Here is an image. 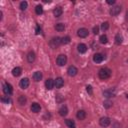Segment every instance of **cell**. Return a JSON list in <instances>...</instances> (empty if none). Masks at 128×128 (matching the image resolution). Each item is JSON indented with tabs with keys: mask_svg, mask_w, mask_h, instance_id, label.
I'll return each mask as SVG.
<instances>
[{
	"mask_svg": "<svg viewBox=\"0 0 128 128\" xmlns=\"http://www.w3.org/2000/svg\"><path fill=\"white\" fill-rule=\"evenodd\" d=\"M111 70L109 68H101L98 72V76L101 80H106L111 76Z\"/></svg>",
	"mask_w": 128,
	"mask_h": 128,
	"instance_id": "cell-1",
	"label": "cell"
},
{
	"mask_svg": "<svg viewBox=\"0 0 128 128\" xmlns=\"http://www.w3.org/2000/svg\"><path fill=\"white\" fill-rule=\"evenodd\" d=\"M50 47L51 48H53V49H55V48H57L60 44H62V41H61V38L60 37H53L51 40H50Z\"/></svg>",
	"mask_w": 128,
	"mask_h": 128,
	"instance_id": "cell-2",
	"label": "cell"
},
{
	"mask_svg": "<svg viewBox=\"0 0 128 128\" xmlns=\"http://www.w3.org/2000/svg\"><path fill=\"white\" fill-rule=\"evenodd\" d=\"M66 62H67V56L64 54H60L56 58V63L58 66H64L66 64Z\"/></svg>",
	"mask_w": 128,
	"mask_h": 128,
	"instance_id": "cell-3",
	"label": "cell"
},
{
	"mask_svg": "<svg viewBox=\"0 0 128 128\" xmlns=\"http://www.w3.org/2000/svg\"><path fill=\"white\" fill-rule=\"evenodd\" d=\"M3 92H4V94H6V95H11V94L13 93V88H12L11 84L5 83V84L3 85Z\"/></svg>",
	"mask_w": 128,
	"mask_h": 128,
	"instance_id": "cell-4",
	"label": "cell"
},
{
	"mask_svg": "<svg viewBox=\"0 0 128 128\" xmlns=\"http://www.w3.org/2000/svg\"><path fill=\"white\" fill-rule=\"evenodd\" d=\"M110 123H111V120L108 117H101L99 120V124L102 127H108L110 125Z\"/></svg>",
	"mask_w": 128,
	"mask_h": 128,
	"instance_id": "cell-5",
	"label": "cell"
},
{
	"mask_svg": "<svg viewBox=\"0 0 128 128\" xmlns=\"http://www.w3.org/2000/svg\"><path fill=\"white\" fill-rule=\"evenodd\" d=\"M88 30L86 29V28H80V29H78V31H77V35L80 37V38H85V37H87L88 36Z\"/></svg>",
	"mask_w": 128,
	"mask_h": 128,
	"instance_id": "cell-6",
	"label": "cell"
},
{
	"mask_svg": "<svg viewBox=\"0 0 128 128\" xmlns=\"http://www.w3.org/2000/svg\"><path fill=\"white\" fill-rule=\"evenodd\" d=\"M67 73H68V75L69 76H75L77 73H78V69L75 67V66H73V65H71V66H69L68 67V69H67Z\"/></svg>",
	"mask_w": 128,
	"mask_h": 128,
	"instance_id": "cell-7",
	"label": "cell"
},
{
	"mask_svg": "<svg viewBox=\"0 0 128 128\" xmlns=\"http://www.w3.org/2000/svg\"><path fill=\"white\" fill-rule=\"evenodd\" d=\"M103 60H104V55H103V54H101V53H96V54H94V56H93V61H94L95 63H101Z\"/></svg>",
	"mask_w": 128,
	"mask_h": 128,
	"instance_id": "cell-8",
	"label": "cell"
},
{
	"mask_svg": "<svg viewBox=\"0 0 128 128\" xmlns=\"http://www.w3.org/2000/svg\"><path fill=\"white\" fill-rule=\"evenodd\" d=\"M121 12V7L120 6H114L110 9V15L111 16H116Z\"/></svg>",
	"mask_w": 128,
	"mask_h": 128,
	"instance_id": "cell-9",
	"label": "cell"
},
{
	"mask_svg": "<svg viewBox=\"0 0 128 128\" xmlns=\"http://www.w3.org/2000/svg\"><path fill=\"white\" fill-rule=\"evenodd\" d=\"M29 84H30V82H29V79H28V78H23V79H21V80H20V83H19V85H20V87H21L22 89H26V88L29 86Z\"/></svg>",
	"mask_w": 128,
	"mask_h": 128,
	"instance_id": "cell-10",
	"label": "cell"
},
{
	"mask_svg": "<svg viewBox=\"0 0 128 128\" xmlns=\"http://www.w3.org/2000/svg\"><path fill=\"white\" fill-rule=\"evenodd\" d=\"M54 85L56 88H61L63 85H64V80L61 78V77H57L55 80H54Z\"/></svg>",
	"mask_w": 128,
	"mask_h": 128,
	"instance_id": "cell-11",
	"label": "cell"
},
{
	"mask_svg": "<svg viewBox=\"0 0 128 128\" xmlns=\"http://www.w3.org/2000/svg\"><path fill=\"white\" fill-rule=\"evenodd\" d=\"M45 86H46V88L48 89V90H51V89H53L54 88V80L53 79H51V78H48L46 81H45Z\"/></svg>",
	"mask_w": 128,
	"mask_h": 128,
	"instance_id": "cell-12",
	"label": "cell"
},
{
	"mask_svg": "<svg viewBox=\"0 0 128 128\" xmlns=\"http://www.w3.org/2000/svg\"><path fill=\"white\" fill-rule=\"evenodd\" d=\"M40 110H41V106H40L38 103L34 102V103L31 104V111H32V112H34V113H39Z\"/></svg>",
	"mask_w": 128,
	"mask_h": 128,
	"instance_id": "cell-13",
	"label": "cell"
},
{
	"mask_svg": "<svg viewBox=\"0 0 128 128\" xmlns=\"http://www.w3.org/2000/svg\"><path fill=\"white\" fill-rule=\"evenodd\" d=\"M103 95H104V97H106V98L114 97V96H115V91L112 90V89H108V90H105V91L103 92Z\"/></svg>",
	"mask_w": 128,
	"mask_h": 128,
	"instance_id": "cell-14",
	"label": "cell"
},
{
	"mask_svg": "<svg viewBox=\"0 0 128 128\" xmlns=\"http://www.w3.org/2000/svg\"><path fill=\"white\" fill-rule=\"evenodd\" d=\"M59 114L61 115V116H66L67 114H68V108H67V106L66 105H62L60 108H59Z\"/></svg>",
	"mask_w": 128,
	"mask_h": 128,
	"instance_id": "cell-15",
	"label": "cell"
},
{
	"mask_svg": "<svg viewBox=\"0 0 128 128\" xmlns=\"http://www.w3.org/2000/svg\"><path fill=\"white\" fill-rule=\"evenodd\" d=\"M77 50H78L79 53H85L87 51V46L85 44H83V43H80L77 46Z\"/></svg>",
	"mask_w": 128,
	"mask_h": 128,
	"instance_id": "cell-16",
	"label": "cell"
},
{
	"mask_svg": "<svg viewBox=\"0 0 128 128\" xmlns=\"http://www.w3.org/2000/svg\"><path fill=\"white\" fill-rule=\"evenodd\" d=\"M21 73H22V69H21L20 67H15V68H13V70H12V75H13L14 77L20 76Z\"/></svg>",
	"mask_w": 128,
	"mask_h": 128,
	"instance_id": "cell-17",
	"label": "cell"
},
{
	"mask_svg": "<svg viewBox=\"0 0 128 128\" xmlns=\"http://www.w3.org/2000/svg\"><path fill=\"white\" fill-rule=\"evenodd\" d=\"M76 117L79 119V120H84L86 118V112L84 110H79L76 114Z\"/></svg>",
	"mask_w": 128,
	"mask_h": 128,
	"instance_id": "cell-18",
	"label": "cell"
},
{
	"mask_svg": "<svg viewBox=\"0 0 128 128\" xmlns=\"http://www.w3.org/2000/svg\"><path fill=\"white\" fill-rule=\"evenodd\" d=\"M62 13H63V10H62L61 7H56V8L53 10V14H54L55 17H60V16L62 15Z\"/></svg>",
	"mask_w": 128,
	"mask_h": 128,
	"instance_id": "cell-19",
	"label": "cell"
},
{
	"mask_svg": "<svg viewBox=\"0 0 128 128\" xmlns=\"http://www.w3.org/2000/svg\"><path fill=\"white\" fill-rule=\"evenodd\" d=\"M27 61L29 62V63H33L34 61H35V53L34 52H29L28 54H27Z\"/></svg>",
	"mask_w": 128,
	"mask_h": 128,
	"instance_id": "cell-20",
	"label": "cell"
},
{
	"mask_svg": "<svg viewBox=\"0 0 128 128\" xmlns=\"http://www.w3.org/2000/svg\"><path fill=\"white\" fill-rule=\"evenodd\" d=\"M33 79H34V81H36V82L40 81V80L42 79V73H41L40 71L34 72V74H33Z\"/></svg>",
	"mask_w": 128,
	"mask_h": 128,
	"instance_id": "cell-21",
	"label": "cell"
},
{
	"mask_svg": "<svg viewBox=\"0 0 128 128\" xmlns=\"http://www.w3.org/2000/svg\"><path fill=\"white\" fill-rule=\"evenodd\" d=\"M65 123H66V125L69 128H76V124H75V122L72 119H66L65 120Z\"/></svg>",
	"mask_w": 128,
	"mask_h": 128,
	"instance_id": "cell-22",
	"label": "cell"
},
{
	"mask_svg": "<svg viewBox=\"0 0 128 128\" xmlns=\"http://www.w3.org/2000/svg\"><path fill=\"white\" fill-rule=\"evenodd\" d=\"M26 102H27V98H26L24 95H20L19 98H18V103H19L21 106H23V105L26 104Z\"/></svg>",
	"mask_w": 128,
	"mask_h": 128,
	"instance_id": "cell-23",
	"label": "cell"
},
{
	"mask_svg": "<svg viewBox=\"0 0 128 128\" xmlns=\"http://www.w3.org/2000/svg\"><path fill=\"white\" fill-rule=\"evenodd\" d=\"M55 29H56L58 32H62V31H64V29H65V25H64L63 23H57V24L55 25Z\"/></svg>",
	"mask_w": 128,
	"mask_h": 128,
	"instance_id": "cell-24",
	"label": "cell"
},
{
	"mask_svg": "<svg viewBox=\"0 0 128 128\" xmlns=\"http://www.w3.org/2000/svg\"><path fill=\"white\" fill-rule=\"evenodd\" d=\"M35 12H36L37 15H41V14L43 13V7H42L41 5H37V6L35 7Z\"/></svg>",
	"mask_w": 128,
	"mask_h": 128,
	"instance_id": "cell-25",
	"label": "cell"
},
{
	"mask_svg": "<svg viewBox=\"0 0 128 128\" xmlns=\"http://www.w3.org/2000/svg\"><path fill=\"white\" fill-rule=\"evenodd\" d=\"M99 41L101 44H106L108 42V37L106 35H101L100 38H99Z\"/></svg>",
	"mask_w": 128,
	"mask_h": 128,
	"instance_id": "cell-26",
	"label": "cell"
},
{
	"mask_svg": "<svg viewBox=\"0 0 128 128\" xmlns=\"http://www.w3.org/2000/svg\"><path fill=\"white\" fill-rule=\"evenodd\" d=\"M115 43H116L117 45H120V44L122 43V36H121L120 34H117V35L115 36Z\"/></svg>",
	"mask_w": 128,
	"mask_h": 128,
	"instance_id": "cell-27",
	"label": "cell"
},
{
	"mask_svg": "<svg viewBox=\"0 0 128 128\" xmlns=\"http://www.w3.org/2000/svg\"><path fill=\"white\" fill-rule=\"evenodd\" d=\"M27 7H28V3H27L26 1H22V2L20 3V9H21V10H26Z\"/></svg>",
	"mask_w": 128,
	"mask_h": 128,
	"instance_id": "cell-28",
	"label": "cell"
},
{
	"mask_svg": "<svg viewBox=\"0 0 128 128\" xmlns=\"http://www.w3.org/2000/svg\"><path fill=\"white\" fill-rule=\"evenodd\" d=\"M108 28H109V23H108V22H103V23L101 24V29H102L103 31H106Z\"/></svg>",
	"mask_w": 128,
	"mask_h": 128,
	"instance_id": "cell-29",
	"label": "cell"
},
{
	"mask_svg": "<svg viewBox=\"0 0 128 128\" xmlns=\"http://www.w3.org/2000/svg\"><path fill=\"white\" fill-rule=\"evenodd\" d=\"M61 41H62V44H68L70 42V37L69 36H65V37L61 38Z\"/></svg>",
	"mask_w": 128,
	"mask_h": 128,
	"instance_id": "cell-30",
	"label": "cell"
},
{
	"mask_svg": "<svg viewBox=\"0 0 128 128\" xmlns=\"http://www.w3.org/2000/svg\"><path fill=\"white\" fill-rule=\"evenodd\" d=\"M103 106H104L105 108H110V107L112 106V102H111V101H109V100L104 101V102H103Z\"/></svg>",
	"mask_w": 128,
	"mask_h": 128,
	"instance_id": "cell-31",
	"label": "cell"
},
{
	"mask_svg": "<svg viewBox=\"0 0 128 128\" xmlns=\"http://www.w3.org/2000/svg\"><path fill=\"white\" fill-rule=\"evenodd\" d=\"M1 101H2V102H5V103H9L11 100H10V98L7 96V97H2V98H1Z\"/></svg>",
	"mask_w": 128,
	"mask_h": 128,
	"instance_id": "cell-32",
	"label": "cell"
},
{
	"mask_svg": "<svg viewBox=\"0 0 128 128\" xmlns=\"http://www.w3.org/2000/svg\"><path fill=\"white\" fill-rule=\"evenodd\" d=\"M93 33H94L95 35H97V34L99 33V27H98V26H94V27H93Z\"/></svg>",
	"mask_w": 128,
	"mask_h": 128,
	"instance_id": "cell-33",
	"label": "cell"
},
{
	"mask_svg": "<svg viewBox=\"0 0 128 128\" xmlns=\"http://www.w3.org/2000/svg\"><path fill=\"white\" fill-rule=\"evenodd\" d=\"M86 90H87V92H88V93H89L90 95H91V94L93 93V91H92V87H91L90 85H88V86L86 87Z\"/></svg>",
	"mask_w": 128,
	"mask_h": 128,
	"instance_id": "cell-34",
	"label": "cell"
},
{
	"mask_svg": "<svg viewBox=\"0 0 128 128\" xmlns=\"http://www.w3.org/2000/svg\"><path fill=\"white\" fill-rule=\"evenodd\" d=\"M41 33V28L39 27V25L36 26V34H40Z\"/></svg>",
	"mask_w": 128,
	"mask_h": 128,
	"instance_id": "cell-35",
	"label": "cell"
},
{
	"mask_svg": "<svg viewBox=\"0 0 128 128\" xmlns=\"http://www.w3.org/2000/svg\"><path fill=\"white\" fill-rule=\"evenodd\" d=\"M107 3L110 4V5H113V4H115V1H114V0H108Z\"/></svg>",
	"mask_w": 128,
	"mask_h": 128,
	"instance_id": "cell-36",
	"label": "cell"
},
{
	"mask_svg": "<svg viewBox=\"0 0 128 128\" xmlns=\"http://www.w3.org/2000/svg\"><path fill=\"white\" fill-rule=\"evenodd\" d=\"M126 19H127V20H128V11H127V12H126Z\"/></svg>",
	"mask_w": 128,
	"mask_h": 128,
	"instance_id": "cell-37",
	"label": "cell"
},
{
	"mask_svg": "<svg viewBox=\"0 0 128 128\" xmlns=\"http://www.w3.org/2000/svg\"><path fill=\"white\" fill-rule=\"evenodd\" d=\"M126 98H127V99H128V94H127V95H126Z\"/></svg>",
	"mask_w": 128,
	"mask_h": 128,
	"instance_id": "cell-38",
	"label": "cell"
}]
</instances>
